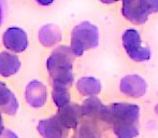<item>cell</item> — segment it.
<instances>
[{"instance_id":"cell-1","label":"cell","mask_w":158,"mask_h":138,"mask_svg":"<svg viewBox=\"0 0 158 138\" xmlns=\"http://www.w3.org/2000/svg\"><path fill=\"white\" fill-rule=\"evenodd\" d=\"M140 108L135 104L114 103L108 106L106 122L112 125L117 138H135L139 135Z\"/></svg>"},{"instance_id":"cell-2","label":"cell","mask_w":158,"mask_h":138,"mask_svg":"<svg viewBox=\"0 0 158 138\" xmlns=\"http://www.w3.org/2000/svg\"><path fill=\"white\" fill-rule=\"evenodd\" d=\"M46 68L53 86L70 88L73 83V54L70 48L60 45L56 48L46 61Z\"/></svg>"},{"instance_id":"cell-3","label":"cell","mask_w":158,"mask_h":138,"mask_svg":"<svg viewBox=\"0 0 158 138\" xmlns=\"http://www.w3.org/2000/svg\"><path fill=\"white\" fill-rule=\"evenodd\" d=\"M98 44L99 29L90 22H82L72 29L70 50L73 56H82L86 50L97 48Z\"/></svg>"},{"instance_id":"cell-4","label":"cell","mask_w":158,"mask_h":138,"mask_svg":"<svg viewBox=\"0 0 158 138\" xmlns=\"http://www.w3.org/2000/svg\"><path fill=\"white\" fill-rule=\"evenodd\" d=\"M122 41H123V46L127 55L132 61L146 62L152 56L151 49L142 45L141 36L138 30L133 29V28L125 30L123 37H122Z\"/></svg>"},{"instance_id":"cell-5","label":"cell","mask_w":158,"mask_h":138,"mask_svg":"<svg viewBox=\"0 0 158 138\" xmlns=\"http://www.w3.org/2000/svg\"><path fill=\"white\" fill-rule=\"evenodd\" d=\"M2 43L6 50L22 53L28 46V36L19 27H10L3 32Z\"/></svg>"},{"instance_id":"cell-6","label":"cell","mask_w":158,"mask_h":138,"mask_svg":"<svg viewBox=\"0 0 158 138\" xmlns=\"http://www.w3.org/2000/svg\"><path fill=\"white\" fill-rule=\"evenodd\" d=\"M122 13L126 19L138 25L145 23L150 15L144 9L141 0H123Z\"/></svg>"},{"instance_id":"cell-7","label":"cell","mask_w":158,"mask_h":138,"mask_svg":"<svg viewBox=\"0 0 158 138\" xmlns=\"http://www.w3.org/2000/svg\"><path fill=\"white\" fill-rule=\"evenodd\" d=\"M37 128L43 138H67L68 135V130L59 122L56 115L40 120Z\"/></svg>"},{"instance_id":"cell-8","label":"cell","mask_w":158,"mask_h":138,"mask_svg":"<svg viewBox=\"0 0 158 138\" xmlns=\"http://www.w3.org/2000/svg\"><path fill=\"white\" fill-rule=\"evenodd\" d=\"M56 117L67 130L77 128L80 121H81V118L83 117L81 106H79L75 103H68L64 106L58 108V112H57Z\"/></svg>"},{"instance_id":"cell-9","label":"cell","mask_w":158,"mask_h":138,"mask_svg":"<svg viewBox=\"0 0 158 138\" xmlns=\"http://www.w3.org/2000/svg\"><path fill=\"white\" fill-rule=\"evenodd\" d=\"M122 93L130 97L139 98L146 93L148 84L145 80L138 75H129L121 80L119 84Z\"/></svg>"},{"instance_id":"cell-10","label":"cell","mask_w":158,"mask_h":138,"mask_svg":"<svg viewBox=\"0 0 158 138\" xmlns=\"http://www.w3.org/2000/svg\"><path fill=\"white\" fill-rule=\"evenodd\" d=\"M25 98L27 103L33 108H40L44 106L48 99L46 86L38 80H32L26 86Z\"/></svg>"},{"instance_id":"cell-11","label":"cell","mask_w":158,"mask_h":138,"mask_svg":"<svg viewBox=\"0 0 158 138\" xmlns=\"http://www.w3.org/2000/svg\"><path fill=\"white\" fill-rule=\"evenodd\" d=\"M81 111L83 117L90 118L93 120L106 121L108 106H104L102 101L97 97L90 96L81 106Z\"/></svg>"},{"instance_id":"cell-12","label":"cell","mask_w":158,"mask_h":138,"mask_svg":"<svg viewBox=\"0 0 158 138\" xmlns=\"http://www.w3.org/2000/svg\"><path fill=\"white\" fill-rule=\"evenodd\" d=\"M61 30L54 24H46L39 30V41L43 46L50 48L61 41Z\"/></svg>"},{"instance_id":"cell-13","label":"cell","mask_w":158,"mask_h":138,"mask_svg":"<svg viewBox=\"0 0 158 138\" xmlns=\"http://www.w3.org/2000/svg\"><path fill=\"white\" fill-rule=\"evenodd\" d=\"M21 68V59L15 54L9 52L0 53V75L2 77H11L19 72Z\"/></svg>"},{"instance_id":"cell-14","label":"cell","mask_w":158,"mask_h":138,"mask_svg":"<svg viewBox=\"0 0 158 138\" xmlns=\"http://www.w3.org/2000/svg\"><path fill=\"white\" fill-rule=\"evenodd\" d=\"M77 88L84 96H95L101 91V83L94 77H83L77 81Z\"/></svg>"},{"instance_id":"cell-15","label":"cell","mask_w":158,"mask_h":138,"mask_svg":"<svg viewBox=\"0 0 158 138\" xmlns=\"http://www.w3.org/2000/svg\"><path fill=\"white\" fill-rule=\"evenodd\" d=\"M52 98L54 104L56 105L58 108L64 106L68 103H70V93L68 91V88H64V86H53V92H52Z\"/></svg>"},{"instance_id":"cell-16","label":"cell","mask_w":158,"mask_h":138,"mask_svg":"<svg viewBox=\"0 0 158 138\" xmlns=\"http://www.w3.org/2000/svg\"><path fill=\"white\" fill-rule=\"evenodd\" d=\"M75 138H101V135L94 124L85 123L79 127Z\"/></svg>"},{"instance_id":"cell-17","label":"cell","mask_w":158,"mask_h":138,"mask_svg":"<svg viewBox=\"0 0 158 138\" xmlns=\"http://www.w3.org/2000/svg\"><path fill=\"white\" fill-rule=\"evenodd\" d=\"M12 97V91L0 81V108L4 107Z\"/></svg>"},{"instance_id":"cell-18","label":"cell","mask_w":158,"mask_h":138,"mask_svg":"<svg viewBox=\"0 0 158 138\" xmlns=\"http://www.w3.org/2000/svg\"><path fill=\"white\" fill-rule=\"evenodd\" d=\"M141 1L148 14L158 12V0H141Z\"/></svg>"},{"instance_id":"cell-19","label":"cell","mask_w":158,"mask_h":138,"mask_svg":"<svg viewBox=\"0 0 158 138\" xmlns=\"http://www.w3.org/2000/svg\"><path fill=\"white\" fill-rule=\"evenodd\" d=\"M0 138H19L16 134L11 130H6L4 128L1 133H0Z\"/></svg>"},{"instance_id":"cell-20","label":"cell","mask_w":158,"mask_h":138,"mask_svg":"<svg viewBox=\"0 0 158 138\" xmlns=\"http://www.w3.org/2000/svg\"><path fill=\"white\" fill-rule=\"evenodd\" d=\"M35 1H37V3L40 4V6H51V4L55 1V0H35Z\"/></svg>"},{"instance_id":"cell-21","label":"cell","mask_w":158,"mask_h":138,"mask_svg":"<svg viewBox=\"0 0 158 138\" xmlns=\"http://www.w3.org/2000/svg\"><path fill=\"white\" fill-rule=\"evenodd\" d=\"M2 19H3V9H2V4L0 2V26L2 24Z\"/></svg>"},{"instance_id":"cell-22","label":"cell","mask_w":158,"mask_h":138,"mask_svg":"<svg viewBox=\"0 0 158 138\" xmlns=\"http://www.w3.org/2000/svg\"><path fill=\"white\" fill-rule=\"evenodd\" d=\"M101 2L103 3H106V4H110V3H115V2L119 1V0H100Z\"/></svg>"},{"instance_id":"cell-23","label":"cell","mask_w":158,"mask_h":138,"mask_svg":"<svg viewBox=\"0 0 158 138\" xmlns=\"http://www.w3.org/2000/svg\"><path fill=\"white\" fill-rule=\"evenodd\" d=\"M3 130H4V127H3V120H2V115H1V113H0V133H1Z\"/></svg>"},{"instance_id":"cell-24","label":"cell","mask_w":158,"mask_h":138,"mask_svg":"<svg viewBox=\"0 0 158 138\" xmlns=\"http://www.w3.org/2000/svg\"><path fill=\"white\" fill-rule=\"evenodd\" d=\"M155 111H156V113H157V115H158V104H157L156 108H155Z\"/></svg>"}]
</instances>
